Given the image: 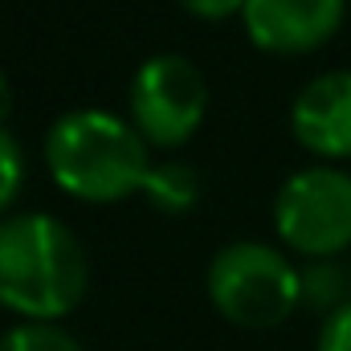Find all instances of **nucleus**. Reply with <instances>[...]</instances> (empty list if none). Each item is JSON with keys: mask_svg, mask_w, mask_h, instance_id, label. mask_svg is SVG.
<instances>
[{"mask_svg": "<svg viewBox=\"0 0 351 351\" xmlns=\"http://www.w3.org/2000/svg\"><path fill=\"white\" fill-rule=\"evenodd\" d=\"M176 4L200 21H225L233 12H245V0H176Z\"/></svg>", "mask_w": 351, "mask_h": 351, "instance_id": "13", "label": "nucleus"}, {"mask_svg": "<svg viewBox=\"0 0 351 351\" xmlns=\"http://www.w3.org/2000/svg\"><path fill=\"white\" fill-rule=\"evenodd\" d=\"M21 180H25V156H21V143H16L12 131L0 127V213L16 200Z\"/></svg>", "mask_w": 351, "mask_h": 351, "instance_id": "11", "label": "nucleus"}, {"mask_svg": "<svg viewBox=\"0 0 351 351\" xmlns=\"http://www.w3.org/2000/svg\"><path fill=\"white\" fill-rule=\"evenodd\" d=\"M348 0H245V33L265 53H311L343 25Z\"/></svg>", "mask_w": 351, "mask_h": 351, "instance_id": "6", "label": "nucleus"}, {"mask_svg": "<svg viewBox=\"0 0 351 351\" xmlns=\"http://www.w3.org/2000/svg\"><path fill=\"white\" fill-rule=\"evenodd\" d=\"M351 290V278L343 265H331V262H315L306 274H302V302L306 306H315V311H339V306H348Z\"/></svg>", "mask_w": 351, "mask_h": 351, "instance_id": "9", "label": "nucleus"}, {"mask_svg": "<svg viewBox=\"0 0 351 351\" xmlns=\"http://www.w3.org/2000/svg\"><path fill=\"white\" fill-rule=\"evenodd\" d=\"M86 294V254L74 229L45 213L0 221V306L29 323L70 315Z\"/></svg>", "mask_w": 351, "mask_h": 351, "instance_id": "1", "label": "nucleus"}, {"mask_svg": "<svg viewBox=\"0 0 351 351\" xmlns=\"http://www.w3.org/2000/svg\"><path fill=\"white\" fill-rule=\"evenodd\" d=\"M208 298L229 323L265 331L302 302V274L262 241H233L208 262Z\"/></svg>", "mask_w": 351, "mask_h": 351, "instance_id": "3", "label": "nucleus"}, {"mask_svg": "<svg viewBox=\"0 0 351 351\" xmlns=\"http://www.w3.org/2000/svg\"><path fill=\"white\" fill-rule=\"evenodd\" d=\"M278 237L306 258H335L351 245V176L335 168L294 172L274 200Z\"/></svg>", "mask_w": 351, "mask_h": 351, "instance_id": "4", "label": "nucleus"}, {"mask_svg": "<svg viewBox=\"0 0 351 351\" xmlns=\"http://www.w3.org/2000/svg\"><path fill=\"white\" fill-rule=\"evenodd\" d=\"M8 110H12V86H8V78H4V70H0V123L8 119Z\"/></svg>", "mask_w": 351, "mask_h": 351, "instance_id": "14", "label": "nucleus"}, {"mask_svg": "<svg viewBox=\"0 0 351 351\" xmlns=\"http://www.w3.org/2000/svg\"><path fill=\"white\" fill-rule=\"evenodd\" d=\"M319 351H351V302L331 311L319 331Z\"/></svg>", "mask_w": 351, "mask_h": 351, "instance_id": "12", "label": "nucleus"}, {"mask_svg": "<svg viewBox=\"0 0 351 351\" xmlns=\"http://www.w3.org/2000/svg\"><path fill=\"white\" fill-rule=\"evenodd\" d=\"M290 131L294 139L323 156V160H348L351 156V70L319 74L315 82L298 90L290 106Z\"/></svg>", "mask_w": 351, "mask_h": 351, "instance_id": "7", "label": "nucleus"}, {"mask_svg": "<svg viewBox=\"0 0 351 351\" xmlns=\"http://www.w3.org/2000/svg\"><path fill=\"white\" fill-rule=\"evenodd\" d=\"M204 110H208V86L188 58L160 53L135 70L131 127L143 135V143H156V147L188 143L204 123Z\"/></svg>", "mask_w": 351, "mask_h": 351, "instance_id": "5", "label": "nucleus"}, {"mask_svg": "<svg viewBox=\"0 0 351 351\" xmlns=\"http://www.w3.org/2000/svg\"><path fill=\"white\" fill-rule=\"evenodd\" d=\"M45 164L62 192L110 204L147 192V143L143 135L106 110H66L45 135Z\"/></svg>", "mask_w": 351, "mask_h": 351, "instance_id": "2", "label": "nucleus"}, {"mask_svg": "<svg viewBox=\"0 0 351 351\" xmlns=\"http://www.w3.org/2000/svg\"><path fill=\"white\" fill-rule=\"evenodd\" d=\"M0 351H82L74 335L53 323H21L0 335Z\"/></svg>", "mask_w": 351, "mask_h": 351, "instance_id": "10", "label": "nucleus"}, {"mask_svg": "<svg viewBox=\"0 0 351 351\" xmlns=\"http://www.w3.org/2000/svg\"><path fill=\"white\" fill-rule=\"evenodd\" d=\"M147 196L164 208V213H188L200 196L196 172L184 164H168V168H152L147 176Z\"/></svg>", "mask_w": 351, "mask_h": 351, "instance_id": "8", "label": "nucleus"}]
</instances>
